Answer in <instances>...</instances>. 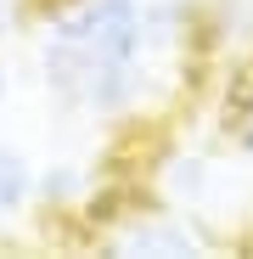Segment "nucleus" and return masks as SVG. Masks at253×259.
Returning a JSON list of instances; mask_svg holds the SVG:
<instances>
[{
    "instance_id": "nucleus-1",
    "label": "nucleus",
    "mask_w": 253,
    "mask_h": 259,
    "mask_svg": "<svg viewBox=\"0 0 253 259\" xmlns=\"http://www.w3.org/2000/svg\"><path fill=\"white\" fill-rule=\"evenodd\" d=\"M186 46V0H57L34 28V73L73 124H135L180 91Z\"/></svg>"
},
{
    "instance_id": "nucleus-2",
    "label": "nucleus",
    "mask_w": 253,
    "mask_h": 259,
    "mask_svg": "<svg viewBox=\"0 0 253 259\" xmlns=\"http://www.w3.org/2000/svg\"><path fill=\"white\" fill-rule=\"evenodd\" d=\"M107 248L113 253H208L214 237L203 226H191L180 208H169L163 197H152L146 208H130V214L113 220Z\"/></svg>"
},
{
    "instance_id": "nucleus-3",
    "label": "nucleus",
    "mask_w": 253,
    "mask_h": 259,
    "mask_svg": "<svg viewBox=\"0 0 253 259\" xmlns=\"http://www.w3.org/2000/svg\"><path fill=\"white\" fill-rule=\"evenodd\" d=\"M39 181L45 169H34V158L12 141H0V220H17L39 203Z\"/></svg>"
},
{
    "instance_id": "nucleus-4",
    "label": "nucleus",
    "mask_w": 253,
    "mask_h": 259,
    "mask_svg": "<svg viewBox=\"0 0 253 259\" xmlns=\"http://www.w3.org/2000/svg\"><path fill=\"white\" fill-rule=\"evenodd\" d=\"M220 130L253 158V51L236 62L231 84H225V107H220Z\"/></svg>"
},
{
    "instance_id": "nucleus-5",
    "label": "nucleus",
    "mask_w": 253,
    "mask_h": 259,
    "mask_svg": "<svg viewBox=\"0 0 253 259\" xmlns=\"http://www.w3.org/2000/svg\"><path fill=\"white\" fill-rule=\"evenodd\" d=\"M6 34H12V0H0V46H6Z\"/></svg>"
},
{
    "instance_id": "nucleus-6",
    "label": "nucleus",
    "mask_w": 253,
    "mask_h": 259,
    "mask_svg": "<svg viewBox=\"0 0 253 259\" xmlns=\"http://www.w3.org/2000/svg\"><path fill=\"white\" fill-rule=\"evenodd\" d=\"M6 96H12V73H6V62H0V107H6Z\"/></svg>"
}]
</instances>
